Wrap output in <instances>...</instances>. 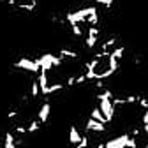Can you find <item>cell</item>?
<instances>
[{"instance_id":"obj_1","label":"cell","mask_w":148,"mask_h":148,"mask_svg":"<svg viewBox=\"0 0 148 148\" xmlns=\"http://www.w3.org/2000/svg\"><path fill=\"white\" fill-rule=\"evenodd\" d=\"M7 4L11 7H16V9H21V11H35L37 7V0H7Z\"/></svg>"}]
</instances>
